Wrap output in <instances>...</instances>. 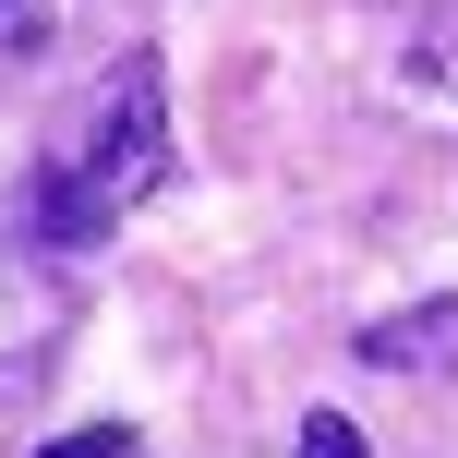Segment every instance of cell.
I'll use <instances>...</instances> for the list:
<instances>
[{
	"instance_id": "obj_3",
	"label": "cell",
	"mask_w": 458,
	"mask_h": 458,
	"mask_svg": "<svg viewBox=\"0 0 458 458\" xmlns=\"http://www.w3.org/2000/svg\"><path fill=\"white\" fill-rule=\"evenodd\" d=\"M362 362L374 374H435V386H446V374H458V290L446 301H411V314H374L362 326Z\"/></svg>"
},
{
	"instance_id": "obj_1",
	"label": "cell",
	"mask_w": 458,
	"mask_h": 458,
	"mask_svg": "<svg viewBox=\"0 0 458 458\" xmlns=\"http://www.w3.org/2000/svg\"><path fill=\"white\" fill-rule=\"evenodd\" d=\"M72 182L97 193V206H145V193L169 182V72H157V48H133V61L109 72V97H97V133H85V157H72Z\"/></svg>"
},
{
	"instance_id": "obj_6",
	"label": "cell",
	"mask_w": 458,
	"mask_h": 458,
	"mask_svg": "<svg viewBox=\"0 0 458 458\" xmlns=\"http://www.w3.org/2000/svg\"><path fill=\"white\" fill-rule=\"evenodd\" d=\"M37 458H145V446H133V422H85V435H48Z\"/></svg>"
},
{
	"instance_id": "obj_7",
	"label": "cell",
	"mask_w": 458,
	"mask_h": 458,
	"mask_svg": "<svg viewBox=\"0 0 458 458\" xmlns=\"http://www.w3.org/2000/svg\"><path fill=\"white\" fill-rule=\"evenodd\" d=\"M290 458H362V422H350V411H314V422H301V446Z\"/></svg>"
},
{
	"instance_id": "obj_4",
	"label": "cell",
	"mask_w": 458,
	"mask_h": 458,
	"mask_svg": "<svg viewBox=\"0 0 458 458\" xmlns=\"http://www.w3.org/2000/svg\"><path fill=\"white\" fill-rule=\"evenodd\" d=\"M24 242H37L48 266H72V253H97V242H109V206H97V193L72 182L61 157H48V169H37V193H24Z\"/></svg>"
},
{
	"instance_id": "obj_2",
	"label": "cell",
	"mask_w": 458,
	"mask_h": 458,
	"mask_svg": "<svg viewBox=\"0 0 458 458\" xmlns=\"http://www.w3.org/2000/svg\"><path fill=\"white\" fill-rule=\"evenodd\" d=\"M72 277L48 266L24 229H0V398H24L48 362H61V338H72Z\"/></svg>"
},
{
	"instance_id": "obj_5",
	"label": "cell",
	"mask_w": 458,
	"mask_h": 458,
	"mask_svg": "<svg viewBox=\"0 0 458 458\" xmlns=\"http://www.w3.org/2000/svg\"><path fill=\"white\" fill-rule=\"evenodd\" d=\"M48 48V0H0V72Z\"/></svg>"
}]
</instances>
